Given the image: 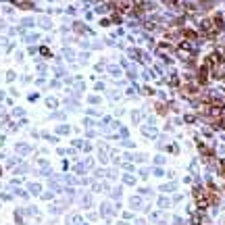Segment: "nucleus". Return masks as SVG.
<instances>
[{
	"instance_id": "1",
	"label": "nucleus",
	"mask_w": 225,
	"mask_h": 225,
	"mask_svg": "<svg viewBox=\"0 0 225 225\" xmlns=\"http://www.w3.org/2000/svg\"><path fill=\"white\" fill-rule=\"evenodd\" d=\"M31 192H40V185L38 183H31Z\"/></svg>"
},
{
	"instance_id": "2",
	"label": "nucleus",
	"mask_w": 225,
	"mask_h": 225,
	"mask_svg": "<svg viewBox=\"0 0 225 225\" xmlns=\"http://www.w3.org/2000/svg\"><path fill=\"white\" fill-rule=\"evenodd\" d=\"M0 171H2V169H0Z\"/></svg>"
}]
</instances>
